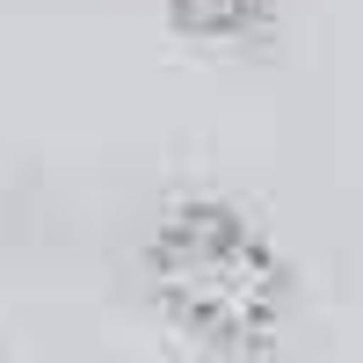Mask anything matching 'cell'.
Segmentation results:
<instances>
[{"label":"cell","mask_w":363,"mask_h":363,"mask_svg":"<svg viewBox=\"0 0 363 363\" xmlns=\"http://www.w3.org/2000/svg\"><path fill=\"white\" fill-rule=\"evenodd\" d=\"M145 284L160 313L211 349H262L291 313L277 247L225 203H174L145 240Z\"/></svg>","instance_id":"obj_1"},{"label":"cell","mask_w":363,"mask_h":363,"mask_svg":"<svg viewBox=\"0 0 363 363\" xmlns=\"http://www.w3.org/2000/svg\"><path fill=\"white\" fill-rule=\"evenodd\" d=\"M277 0H167V22L189 44H255Z\"/></svg>","instance_id":"obj_2"}]
</instances>
